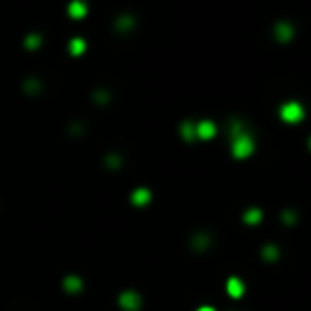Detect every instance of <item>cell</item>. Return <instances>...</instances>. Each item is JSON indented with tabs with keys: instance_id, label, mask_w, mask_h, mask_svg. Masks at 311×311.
Here are the masks:
<instances>
[{
	"instance_id": "277c9868",
	"label": "cell",
	"mask_w": 311,
	"mask_h": 311,
	"mask_svg": "<svg viewBox=\"0 0 311 311\" xmlns=\"http://www.w3.org/2000/svg\"><path fill=\"white\" fill-rule=\"evenodd\" d=\"M121 305H123V309H127V311H136L140 307L138 292H123V294H121Z\"/></svg>"
},
{
	"instance_id": "4fadbf2b",
	"label": "cell",
	"mask_w": 311,
	"mask_h": 311,
	"mask_svg": "<svg viewBox=\"0 0 311 311\" xmlns=\"http://www.w3.org/2000/svg\"><path fill=\"white\" fill-rule=\"evenodd\" d=\"M26 47H28V49H39V47H41V36L39 34H30L26 39Z\"/></svg>"
},
{
	"instance_id": "52a82bcc",
	"label": "cell",
	"mask_w": 311,
	"mask_h": 311,
	"mask_svg": "<svg viewBox=\"0 0 311 311\" xmlns=\"http://www.w3.org/2000/svg\"><path fill=\"white\" fill-rule=\"evenodd\" d=\"M212 246V235H207V233H197L195 237H193V248L197 252H203Z\"/></svg>"
},
{
	"instance_id": "6da1fadb",
	"label": "cell",
	"mask_w": 311,
	"mask_h": 311,
	"mask_svg": "<svg viewBox=\"0 0 311 311\" xmlns=\"http://www.w3.org/2000/svg\"><path fill=\"white\" fill-rule=\"evenodd\" d=\"M254 150V142L248 134H243V131H235V138H233V155L237 159H246L252 155Z\"/></svg>"
},
{
	"instance_id": "7c38bea8",
	"label": "cell",
	"mask_w": 311,
	"mask_h": 311,
	"mask_svg": "<svg viewBox=\"0 0 311 311\" xmlns=\"http://www.w3.org/2000/svg\"><path fill=\"white\" fill-rule=\"evenodd\" d=\"M85 47H87V43H85L83 39H72L70 41V53L72 55H81L85 51Z\"/></svg>"
},
{
	"instance_id": "8992f818",
	"label": "cell",
	"mask_w": 311,
	"mask_h": 311,
	"mask_svg": "<svg viewBox=\"0 0 311 311\" xmlns=\"http://www.w3.org/2000/svg\"><path fill=\"white\" fill-rule=\"evenodd\" d=\"M260 220H262L260 207H248V210L243 212V222L250 224V227H256V224H260Z\"/></svg>"
},
{
	"instance_id": "30bf717a",
	"label": "cell",
	"mask_w": 311,
	"mask_h": 311,
	"mask_svg": "<svg viewBox=\"0 0 311 311\" xmlns=\"http://www.w3.org/2000/svg\"><path fill=\"white\" fill-rule=\"evenodd\" d=\"M279 218H281V222H284L286 227H294V224L298 222V214L292 210V207H286V210L279 214Z\"/></svg>"
},
{
	"instance_id": "5b68a950",
	"label": "cell",
	"mask_w": 311,
	"mask_h": 311,
	"mask_svg": "<svg viewBox=\"0 0 311 311\" xmlns=\"http://www.w3.org/2000/svg\"><path fill=\"white\" fill-rule=\"evenodd\" d=\"M281 117H284L286 121H290V123H294V121H298L300 117H303V110H300L298 104H286L284 110H281Z\"/></svg>"
},
{
	"instance_id": "3957f363",
	"label": "cell",
	"mask_w": 311,
	"mask_h": 311,
	"mask_svg": "<svg viewBox=\"0 0 311 311\" xmlns=\"http://www.w3.org/2000/svg\"><path fill=\"white\" fill-rule=\"evenodd\" d=\"M260 256H262V260H267V262H277L279 256H281V252L277 248V243H265V246L260 248Z\"/></svg>"
},
{
	"instance_id": "8fae6325",
	"label": "cell",
	"mask_w": 311,
	"mask_h": 311,
	"mask_svg": "<svg viewBox=\"0 0 311 311\" xmlns=\"http://www.w3.org/2000/svg\"><path fill=\"white\" fill-rule=\"evenodd\" d=\"M131 199H134V203H136V205H146V203L150 201V193L146 191V188H138V191L134 193V197H131Z\"/></svg>"
},
{
	"instance_id": "ba28073f",
	"label": "cell",
	"mask_w": 311,
	"mask_h": 311,
	"mask_svg": "<svg viewBox=\"0 0 311 311\" xmlns=\"http://www.w3.org/2000/svg\"><path fill=\"white\" fill-rule=\"evenodd\" d=\"M68 13H70V17H74V20H81V17L87 15V5H85L83 0H72L68 5Z\"/></svg>"
},
{
	"instance_id": "7a4b0ae2",
	"label": "cell",
	"mask_w": 311,
	"mask_h": 311,
	"mask_svg": "<svg viewBox=\"0 0 311 311\" xmlns=\"http://www.w3.org/2000/svg\"><path fill=\"white\" fill-rule=\"evenodd\" d=\"M243 292H246V284L239 277H229L227 279V294L231 298H241Z\"/></svg>"
},
{
	"instance_id": "9c48e42d",
	"label": "cell",
	"mask_w": 311,
	"mask_h": 311,
	"mask_svg": "<svg viewBox=\"0 0 311 311\" xmlns=\"http://www.w3.org/2000/svg\"><path fill=\"white\" fill-rule=\"evenodd\" d=\"M195 134H197V138L207 140V138H212V136L216 134V129H214V125H212V123H207V121H203V123L195 125Z\"/></svg>"
},
{
	"instance_id": "5bb4252c",
	"label": "cell",
	"mask_w": 311,
	"mask_h": 311,
	"mask_svg": "<svg viewBox=\"0 0 311 311\" xmlns=\"http://www.w3.org/2000/svg\"><path fill=\"white\" fill-rule=\"evenodd\" d=\"M66 286H68L70 290H79L81 281H79V279H74V277H70V279H66Z\"/></svg>"
},
{
	"instance_id": "9a60e30c",
	"label": "cell",
	"mask_w": 311,
	"mask_h": 311,
	"mask_svg": "<svg viewBox=\"0 0 311 311\" xmlns=\"http://www.w3.org/2000/svg\"><path fill=\"white\" fill-rule=\"evenodd\" d=\"M197 311H216V309H214V307H210V305H203V307H199Z\"/></svg>"
}]
</instances>
